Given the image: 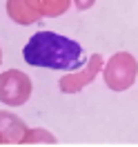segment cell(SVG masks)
<instances>
[{
	"mask_svg": "<svg viewBox=\"0 0 138 147\" xmlns=\"http://www.w3.org/2000/svg\"><path fill=\"white\" fill-rule=\"evenodd\" d=\"M25 63L31 67L42 69H60V71H74L85 65V49L67 36L54 31H38L27 40L22 49Z\"/></svg>",
	"mask_w": 138,
	"mask_h": 147,
	"instance_id": "6da1fadb",
	"label": "cell"
}]
</instances>
